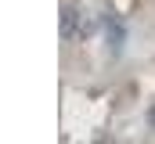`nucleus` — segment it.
I'll return each mask as SVG.
<instances>
[{"label": "nucleus", "mask_w": 155, "mask_h": 144, "mask_svg": "<svg viewBox=\"0 0 155 144\" xmlns=\"http://www.w3.org/2000/svg\"><path fill=\"white\" fill-rule=\"evenodd\" d=\"M123 25H119V22H105V40H108V43H112V47H123Z\"/></svg>", "instance_id": "1"}]
</instances>
